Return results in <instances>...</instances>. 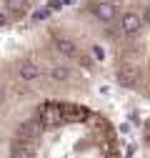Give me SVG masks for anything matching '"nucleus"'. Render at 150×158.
<instances>
[{"label": "nucleus", "instance_id": "6e6552de", "mask_svg": "<svg viewBox=\"0 0 150 158\" xmlns=\"http://www.w3.org/2000/svg\"><path fill=\"white\" fill-rule=\"evenodd\" d=\"M10 156H15V158H28V156H33L30 141H20L15 148H10Z\"/></svg>", "mask_w": 150, "mask_h": 158}, {"label": "nucleus", "instance_id": "dca6fc26", "mask_svg": "<svg viewBox=\"0 0 150 158\" xmlns=\"http://www.w3.org/2000/svg\"><path fill=\"white\" fill-rule=\"evenodd\" d=\"M63 3H65V5H73V3H78V0H63Z\"/></svg>", "mask_w": 150, "mask_h": 158}, {"label": "nucleus", "instance_id": "ddd939ff", "mask_svg": "<svg viewBox=\"0 0 150 158\" xmlns=\"http://www.w3.org/2000/svg\"><path fill=\"white\" fill-rule=\"evenodd\" d=\"M63 5H65V3H63V0H50V3H48V8H50L53 13H55V10H60Z\"/></svg>", "mask_w": 150, "mask_h": 158}, {"label": "nucleus", "instance_id": "1a4fd4ad", "mask_svg": "<svg viewBox=\"0 0 150 158\" xmlns=\"http://www.w3.org/2000/svg\"><path fill=\"white\" fill-rule=\"evenodd\" d=\"M50 78H55V81H68V78H70V70L63 68V65H55V68H50Z\"/></svg>", "mask_w": 150, "mask_h": 158}, {"label": "nucleus", "instance_id": "9d476101", "mask_svg": "<svg viewBox=\"0 0 150 158\" xmlns=\"http://www.w3.org/2000/svg\"><path fill=\"white\" fill-rule=\"evenodd\" d=\"M8 8L13 13H25L28 10V0H8Z\"/></svg>", "mask_w": 150, "mask_h": 158}, {"label": "nucleus", "instance_id": "4468645a", "mask_svg": "<svg viewBox=\"0 0 150 158\" xmlns=\"http://www.w3.org/2000/svg\"><path fill=\"white\" fill-rule=\"evenodd\" d=\"M93 53H95V58H98V60H100V58H103V48H98V45L93 48Z\"/></svg>", "mask_w": 150, "mask_h": 158}, {"label": "nucleus", "instance_id": "a211bd4d", "mask_svg": "<svg viewBox=\"0 0 150 158\" xmlns=\"http://www.w3.org/2000/svg\"><path fill=\"white\" fill-rule=\"evenodd\" d=\"M145 20H148V23H150V8H148V13H145Z\"/></svg>", "mask_w": 150, "mask_h": 158}, {"label": "nucleus", "instance_id": "0eeeda50", "mask_svg": "<svg viewBox=\"0 0 150 158\" xmlns=\"http://www.w3.org/2000/svg\"><path fill=\"white\" fill-rule=\"evenodd\" d=\"M38 75H40V70H38L35 63H23L20 65V78H23V81H35Z\"/></svg>", "mask_w": 150, "mask_h": 158}, {"label": "nucleus", "instance_id": "20e7f679", "mask_svg": "<svg viewBox=\"0 0 150 158\" xmlns=\"http://www.w3.org/2000/svg\"><path fill=\"white\" fill-rule=\"evenodd\" d=\"M93 13H95L103 23H112L118 18V8L112 3H95V5H93Z\"/></svg>", "mask_w": 150, "mask_h": 158}, {"label": "nucleus", "instance_id": "2eb2a0df", "mask_svg": "<svg viewBox=\"0 0 150 158\" xmlns=\"http://www.w3.org/2000/svg\"><path fill=\"white\" fill-rule=\"evenodd\" d=\"M5 20H8V18H5V13H0V25H5Z\"/></svg>", "mask_w": 150, "mask_h": 158}, {"label": "nucleus", "instance_id": "39448f33", "mask_svg": "<svg viewBox=\"0 0 150 158\" xmlns=\"http://www.w3.org/2000/svg\"><path fill=\"white\" fill-rule=\"evenodd\" d=\"M40 126L43 123H35V121L23 123L20 131H18V138H20V141H33V138H38V133H40Z\"/></svg>", "mask_w": 150, "mask_h": 158}, {"label": "nucleus", "instance_id": "423d86ee", "mask_svg": "<svg viewBox=\"0 0 150 158\" xmlns=\"http://www.w3.org/2000/svg\"><path fill=\"white\" fill-rule=\"evenodd\" d=\"M118 78H120V83H123L125 88H133V85L138 83V68H133V65H125V68H120Z\"/></svg>", "mask_w": 150, "mask_h": 158}, {"label": "nucleus", "instance_id": "f3484780", "mask_svg": "<svg viewBox=\"0 0 150 158\" xmlns=\"http://www.w3.org/2000/svg\"><path fill=\"white\" fill-rule=\"evenodd\" d=\"M3 98H5V88H0V101H3Z\"/></svg>", "mask_w": 150, "mask_h": 158}, {"label": "nucleus", "instance_id": "f8f14e48", "mask_svg": "<svg viewBox=\"0 0 150 158\" xmlns=\"http://www.w3.org/2000/svg\"><path fill=\"white\" fill-rule=\"evenodd\" d=\"M50 8H43V10H38V13H33V20L38 23V20H45V18H50Z\"/></svg>", "mask_w": 150, "mask_h": 158}, {"label": "nucleus", "instance_id": "9b49d317", "mask_svg": "<svg viewBox=\"0 0 150 158\" xmlns=\"http://www.w3.org/2000/svg\"><path fill=\"white\" fill-rule=\"evenodd\" d=\"M58 50H60L63 55H75V43H70V40H58Z\"/></svg>", "mask_w": 150, "mask_h": 158}, {"label": "nucleus", "instance_id": "f257e3e1", "mask_svg": "<svg viewBox=\"0 0 150 158\" xmlns=\"http://www.w3.org/2000/svg\"><path fill=\"white\" fill-rule=\"evenodd\" d=\"M38 121L43 123V128H58L63 121V106L58 103H43L38 108Z\"/></svg>", "mask_w": 150, "mask_h": 158}, {"label": "nucleus", "instance_id": "f03ea898", "mask_svg": "<svg viewBox=\"0 0 150 158\" xmlns=\"http://www.w3.org/2000/svg\"><path fill=\"white\" fill-rule=\"evenodd\" d=\"M120 28H123L125 35H138L140 28H143L140 15H138V13H123V15H120Z\"/></svg>", "mask_w": 150, "mask_h": 158}, {"label": "nucleus", "instance_id": "7ed1b4c3", "mask_svg": "<svg viewBox=\"0 0 150 158\" xmlns=\"http://www.w3.org/2000/svg\"><path fill=\"white\" fill-rule=\"evenodd\" d=\"M88 115L90 113L83 106H63V121L65 123H85Z\"/></svg>", "mask_w": 150, "mask_h": 158}]
</instances>
